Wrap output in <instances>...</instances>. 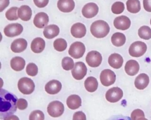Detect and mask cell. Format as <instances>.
<instances>
[{"mask_svg":"<svg viewBox=\"0 0 151 120\" xmlns=\"http://www.w3.org/2000/svg\"><path fill=\"white\" fill-rule=\"evenodd\" d=\"M34 4L38 8H44L47 5L49 0H33Z\"/></svg>","mask_w":151,"mask_h":120,"instance_id":"f35d334b","label":"cell"},{"mask_svg":"<svg viewBox=\"0 0 151 120\" xmlns=\"http://www.w3.org/2000/svg\"><path fill=\"white\" fill-rule=\"evenodd\" d=\"M139 68V64L137 61L130 60L126 62L124 66V70L129 76H133L138 73Z\"/></svg>","mask_w":151,"mask_h":120,"instance_id":"ac0fdd59","label":"cell"},{"mask_svg":"<svg viewBox=\"0 0 151 120\" xmlns=\"http://www.w3.org/2000/svg\"><path fill=\"white\" fill-rule=\"evenodd\" d=\"M9 4V0H0V12L5 9Z\"/></svg>","mask_w":151,"mask_h":120,"instance_id":"b9f144b4","label":"cell"},{"mask_svg":"<svg viewBox=\"0 0 151 120\" xmlns=\"http://www.w3.org/2000/svg\"><path fill=\"white\" fill-rule=\"evenodd\" d=\"M124 10V5L122 2H116L111 6V11L114 14H120Z\"/></svg>","mask_w":151,"mask_h":120,"instance_id":"836d02e7","label":"cell"},{"mask_svg":"<svg viewBox=\"0 0 151 120\" xmlns=\"http://www.w3.org/2000/svg\"><path fill=\"white\" fill-rule=\"evenodd\" d=\"M86 51L85 45L80 42L72 43L68 50V54L74 59H80L84 55Z\"/></svg>","mask_w":151,"mask_h":120,"instance_id":"8992f818","label":"cell"},{"mask_svg":"<svg viewBox=\"0 0 151 120\" xmlns=\"http://www.w3.org/2000/svg\"><path fill=\"white\" fill-rule=\"evenodd\" d=\"M123 92L121 88L116 87L110 88L106 93V100L110 102H116L123 97Z\"/></svg>","mask_w":151,"mask_h":120,"instance_id":"8fae6325","label":"cell"},{"mask_svg":"<svg viewBox=\"0 0 151 120\" xmlns=\"http://www.w3.org/2000/svg\"><path fill=\"white\" fill-rule=\"evenodd\" d=\"M67 105L71 109H76L81 105V98L76 94L70 95L67 99Z\"/></svg>","mask_w":151,"mask_h":120,"instance_id":"d4e9b609","label":"cell"},{"mask_svg":"<svg viewBox=\"0 0 151 120\" xmlns=\"http://www.w3.org/2000/svg\"><path fill=\"white\" fill-rule=\"evenodd\" d=\"M86 61L89 66L97 67L101 63L102 56L99 52L93 50L87 53L86 57Z\"/></svg>","mask_w":151,"mask_h":120,"instance_id":"52a82bcc","label":"cell"},{"mask_svg":"<svg viewBox=\"0 0 151 120\" xmlns=\"http://www.w3.org/2000/svg\"><path fill=\"white\" fill-rule=\"evenodd\" d=\"M27 47V42L25 39L19 38L14 40L11 45V49L14 53H21Z\"/></svg>","mask_w":151,"mask_h":120,"instance_id":"e0dca14e","label":"cell"},{"mask_svg":"<svg viewBox=\"0 0 151 120\" xmlns=\"http://www.w3.org/2000/svg\"><path fill=\"white\" fill-rule=\"evenodd\" d=\"M49 21L48 15L45 12H39L35 15L33 23L38 28H43L47 25Z\"/></svg>","mask_w":151,"mask_h":120,"instance_id":"2e32d148","label":"cell"},{"mask_svg":"<svg viewBox=\"0 0 151 120\" xmlns=\"http://www.w3.org/2000/svg\"><path fill=\"white\" fill-rule=\"evenodd\" d=\"M54 48L58 52L64 51L67 46V43L64 39L59 38L54 40L53 43Z\"/></svg>","mask_w":151,"mask_h":120,"instance_id":"4dcf8cb0","label":"cell"},{"mask_svg":"<svg viewBox=\"0 0 151 120\" xmlns=\"http://www.w3.org/2000/svg\"><path fill=\"white\" fill-rule=\"evenodd\" d=\"M18 8L16 6L11 7L9 8L5 13L6 18L9 20H17L19 18L18 15H17V10Z\"/></svg>","mask_w":151,"mask_h":120,"instance_id":"1f68e13d","label":"cell"},{"mask_svg":"<svg viewBox=\"0 0 151 120\" xmlns=\"http://www.w3.org/2000/svg\"><path fill=\"white\" fill-rule=\"evenodd\" d=\"M19 18L24 21L29 20L32 16V10L28 5H22L18 9Z\"/></svg>","mask_w":151,"mask_h":120,"instance_id":"cb8c5ba5","label":"cell"},{"mask_svg":"<svg viewBox=\"0 0 151 120\" xmlns=\"http://www.w3.org/2000/svg\"><path fill=\"white\" fill-rule=\"evenodd\" d=\"M29 119H44V114L40 110L33 111L29 115Z\"/></svg>","mask_w":151,"mask_h":120,"instance_id":"8d00e7d4","label":"cell"},{"mask_svg":"<svg viewBox=\"0 0 151 120\" xmlns=\"http://www.w3.org/2000/svg\"><path fill=\"white\" fill-rule=\"evenodd\" d=\"M87 67L82 61L76 62L71 71L73 77L77 80H82L87 74Z\"/></svg>","mask_w":151,"mask_h":120,"instance_id":"9c48e42d","label":"cell"},{"mask_svg":"<svg viewBox=\"0 0 151 120\" xmlns=\"http://www.w3.org/2000/svg\"><path fill=\"white\" fill-rule=\"evenodd\" d=\"M57 7L63 12H70L74 9L75 3L73 0H58Z\"/></svg>","mask_w":151,"mask_h":120,"instance_id":"d6986e66","label":"cell"},{"mask_svg":"<svg viewBox=\"0 0 151 120\" xmlns=\"http://www.w3.org/2000/svg\"><path fill=\"white\" fill-rule=\"evenodd\" d=\"M10 65L14 70L16 71H19L22 70L25 67V61L21 57L17 56L11 60Z\"/></svg>","mask_w":151,"mask_h":120,"instance_id":"484cf974","label":"cell"},{"mask_svg":"<svg viewBox=\"0 0 151 120\" xmlns=\"http://www.w3.org/2000/svg\"><path fill=\"white\" fill-rule=\"evenodd\" d=\"M131 118L132 119H146L143 111L140 109H136L131 113Z\"/></svg>","mask_w":151,"mask_h":120,"instance_id":"d590c367","label":"cell"},{"mask_svg":"<svg viewBox=\"0 0 151 120\" xmlns=\"http://www.w3.org/2000/svg\"><path fill=\"white\" fill-rule=\"evenodd\" d=\"M144 9L149 12H151V0H143V1Z\"/></svg>","mask_w":151,"mask_h":120,"instance_id":"60d3db41","label":"cell"},{"mask_svg":"<svg viewBox=\"0 0 151 120\" xmlns=\"http://www.w3.org/2000/svg\"><path fill=\"white\" fill-rule=\"evenodd\" d=\"M82 14L86 18H91L94 17L99 12L98 6L93 2H90L86 4L82 9Z\"/></svg>","mask_w":151,"mask_h":120,"instance_id":"7c38bea8","label":"cell"},{"mask_svg":"<svg viewBox=\"0 0 151 120\" xmlns=\"http://www.w3.org/2000/svg\"><path fill=\"white\" fill-rule=\"evenodd\" d=\"M84 87L88 92H94L98 88V81L94 77H88L84 81Z\"/></svg>","mask_w":151,"mask_h":120,"instance_id":"4316f807","label":"cell"},{"mask_svg":"<svg viewBox=\"0 0 151 120\" xmlns=\"http://www.w3.org/2000/svg\"><path fill=\"white\" fill-rule=\"evenodd\" d=\"M0 118L7 119L17 110V97L13 94L2 88L0 92Z\"/></svg>","mask_w":151,"mask_h":120,"instance_id":"6da1fadb","label":"cell"},{"mask_svg":"<svg viewBox=\"0 0 151 120\" xmlns=\"http://www.w3.org/2000/svg\"><path fill=\"white\" fill-rule=\"evenodd\" d=\"M114 27L119 30H125L129 29L131 25L130 19L124 15L116 17L113 22Z\"/></svg>","mask_w":151,"mask_h":120,"instance_id":"4fadbf2b","label":"cell"},{"mask_svg":"<svg viewBox=\"0 0 151 120\" xmlns=\"http://www.w3.org/2000/svg\"><path fill=\"white\" fill-rule=\"evenodd\" d=\"M90 32L93 36L97 38H103L110 32V26L108 23L103 20L94 21L90 26Z\"/></svg>","mask_w":151,"mask_h":120,"instance_id":"7a4b0ae2","label":"cell"},{"mask_svg":"<svg viewBox=\"0 0 151 120\" xmlns=\"http://www.w3.org/2000/svg\"><path fill=\"white\" fill-rule=\"evenodd\" d=\"M147 50V46L145 43L141 41L133 42L129 47V53L132 57H139L143 56Z\"/></svg>","mask_w":151,"mask_h":120,"instance_id":"277c9868","label":"cell"},{"mask_svg":"<svg viewBox=\"0 0 151 120\" xmlns=\"http://www.w3.org/2000/svg\"><path fill=\"white\" fill-rule=\"evenodd\" d=\"M61 87V83L59 81L57 80H52L45 84V90L48 94L54 95L59 92Z\"/></svg>","mask_w":151,"mask_h":120,"instance_id":"9a60e30c","label":"cell"},{"mask_svg":"<svg viewBox=\"0 0 151 120\" xmlns=\"http://www.w3.org/2000/svg\"><path fill=\"white\" fill-rule=\"evenodd\" d=\"M150 25H151V19H150Z\"/></svg>","mask_w":151,"mask_h":120,"instance_id":"7bdbcfd3","label":"cell"},{"mask_svg":"<svg viewBox=\"0 0 151 120\" xmlns=\"http://www.w3.org/2000/svg\"><path fill=\"white\" fill-rule=\"evenodd\" d=\"M111 41L114 46L120 47L123 46L125 43L126 36L122 33L116 32L111 36Z\"/></svg>","mask_w":151,"mask_h":120,"instance_id":"83f0119b","label":"cell"},{"mask_svg":"<svg viewBox=\"0 0 151 120\" xmlns=\"http://www.w3.org/2000/svg\"><path fill=\"white\" fill-rule=\"evenodd\" d=\"M64 106L63 104L59 101H53L51 102L47 107V112L48 114L54 118L60 116L64 112Z\"/></svg>","mask_w":151,"mask_h":120,"instance_id":"5b68a950","label":"cell"},{"mask_svg":"<svg viewBox=\"0 0 151 120\" xmlns=\"http://www.w3.org/2000/svg\"><path fill=\"white\" fill-rule=\"evenodd\" d=\"M73 119H86V116L84 112L82 111H78L74 114Z\"/></svg>","mask_w":151,"mask_h":120,"instance_id":"ab89813d","label":"cell"},{"mask_svg":"<svg viewBox=\"0 0 151 120\" xmlns=\"http://www.w3.org/2000/svg\"><path fill=\"white\" fill-rule=\"evenodd\" d=\"M19 91L25 95L31 94L35 89V84L33 81L28 77H22L18 82Z\"/></svg>","mask_w":151,"mask_h":120,"instance_id":"3957f363","label":"cell"},{"mask_svg":"<svg viewBox=\"0 0 151 120\" xmlns=\"http://www.w3.org/2000/svg\"><path fill=\"white\" fill-rule=\"evenodd\" d=\"M149 77L145 73L140 74L134 80V85L139 90H143L149 84Z\"/></svg>","mask_w":151,"mask_h":120,"instance_id":"ffe728a7","label":"cell"},{"mask_svg":"<svg viewBox=\"0 0 151 120\" xmlns=\"http://www.w3.org/2000/svg\"><path fill=\"white\" fill-rule=\"evenodd\" d=\"M109 65L116 69L120 68L123 63V59L122 56L117 53H113L110 55L108 59Z\"/></svg>","mask_w":151,"mask_h":120,"instance_id":"44dd1931","label":"cell"},{"mask_svg":"<svg viewBox=\"0 0 151 120\" xmlns=\"http://www.w3.org/2000/svg\"><path fill=\"white\" fill-rule=\"evenodd\" d=\"M17 108L20 110H24L28 107V102L24 98H19L17 101Z\"/></svg>","mask_w":151,"mask_h":120,"instance_id":"74e56055","label":"cell"},{"mask_svg":"<svg viewBox=\"0 0 151 120\" xmlns=\"http://www.w3.org/2000/svg\"><path fill=\"white\" fill-rule=\"evenodd\" d=\"M139 36L144 40L151 38V29L147 26H142L138 30Z\"/></svg>","mask_w":151,"mask_h":120,"instance_id":"f546056e","label":"cell"},{"mask_svg":"<svg viewBox=\"0 0 151 120\" xmlns=\"http://www.w3.org/2000/svg\"><path fill=\"white\" fill-rule=\"evenodd\" d=\"M45 46L44 40L41 37H36L31 42V49L35 53H41Z\"/></svg>","mask_w":151,"mask_h":120,"instance_id":"603a6c76","label":"cell"},{"mask_svg":"<svg viewBox=\"0 0 151 120\" xmlns=\"http://www.w3.org/2000/svg\"><path fill=\"white\" fill-rule=\"evenodd\" d=\"M100 80L102 85L108 87L114 83L116 81V74L112 70L105 69L101 72Z\"/></svg>","mask_w":151,"mask_h":120,"instance_id":"ba28073f","label":"cell"},{"mask_svg":"<svg viewBox=\"0 0 151 120\" xmlns=\"http://www.w3.org/2000/svg\"><path fill=\"white\" fill-rule=\"evenodd\" d=\"M61 66L64 70L68 71L73 68L74 66V63L71 57H65L62 59Z\"/></svg>","mask_w":151,"mask_h":120,"instance_id":"d6a6232c","label":"cell"},{"mask_svg":"<svg viewBox=\"0 0 151 120\" xmlns=\"http://www.w3.org/2000/svg\"><path fill=\"white\" fill-rule=\"evenodd\" d=\"M38 67L35 63H28L26 67L27 74L31 77L35 76L38 74Z\"/></svg>","mask_w":151,"mask_h":120,"instance_id":"e575fe53","label":"cell"},{"mask_svg":"<svg viewBox=\"0 0 151 120\" xmlns=\"http://www.w3.org/2000/svg\"><path fill=\"white\" fill-rule=\"evenodd\" d=\"M71 33L76 38L83 37L86 34V28L83 23L78 22L74 23L71 28Z\"/></svg>","mask_w":151,"mask_h":120,"instance_id":"5bb4252c","label":"cell"},{"mask_svg":"<svg viewBox=\"0 0 151 120\" xmlns=\"http://www.w3.org/2000/svg\"><path fill=\"white\" fill-rule=\"evenodd\" d=\"M127 11L133 13H136L140 10V3L139 0H127L126 2Z\"/></svg>","mask_w":151,"mask_h":120,"instance_id":"f1b7e54d","label":"cell"},{"mask_svg":"<svg viewBox=\"0 0 151 120\" xmlns=\"http://www.w3.org/2000/svg\"><path fill=\"white\" fill-rule=\"evenodd\" d=\"M59 32L60 29L58 26L55 25H50L45 26L43 31V34L45 38L51 39L58 36Z\"/></svg>","mask_w":151,"mask_h":120,"instance_id":"7402d4cb","label":"cell"},{"mask_svg":"<svg viewBox=\"0 0 151 120\" xmlns=\"http://www.w3.org/2000/svg\"><path fill=\"white\" fill-rule=\"evenodd\" d=\"M23 30L22 26L18 23H11L6 26L4 29V33L7 37H14L19 35Z\"/></svg>","mask_w":151,"mask_h":120,"instance_id":"30bf717a","label":"cell"},{"mask_svg":"<svg viewBox=\"0 0 151 120\" xmlns=\"http://www.w3.org/2000/svg\"><path fill=\"white\" fill-rule=\"evenodd\" d=\"M19 1H22V0H19Z\"/></svg>","mask_w":151,"mask_h":120,"instance_id":"ee69618b","label":"cell"}]
</instances>
